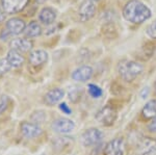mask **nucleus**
Wrapping results in <instances>:
<instances>
[{"mask_svg":"<svg viewBox=\"0 0 156 155\" xmlns=\"http://www.w3.org/2000/svg\"><path fill=\"white\" fill-rule=\"evenodd\" d=\"M123 17L134 24H140L151 17V11L140 0H130L123 9Z\"/></svg>","mask_w":156,"mask_h":155,"instance_id":"1","label":"nucleus"},{"mask_svg":"<svg viewBox=\"0 0 156 155\" xmlns=\"http://www.w3.org/2000/svg\"><path fill=\"white\" fill-rule=\"evenodd\" d=\"M118 73L120 77L125 81H132L140 76L144 71V67L142 64L129 59H123L118 64Z\"/></svg>","mask_w":156,"mask_h":155,"instance_id":"2","label":"nucleus"},{"mask_svg":"<svg viewBox=\"0 0 156 155\" xmlns=\"http://www.w3.org/2000/svg\"><path fill=\"white\" fill-rule=\"evenodd\" d=\"M117 111L112 105H106L102 107L96 114V120L100 124L104 125V126H110V125L114 124L115 121L117 120Z\"/></svg>","mask_w":156,"mask_h":155,"instance_id":"3","label":"nucleus"},{"mask_svg":"<svg viewBox=\"0 0 156 155\" xmlns=\"http://www.w3.org/2000/svg\"><path fill=\"white\" fill-rule=\"evenodd\" d=\"M103 133L98 128H89L81 134V144L84 147H92L101 143Z\"/></svg>","mask_w":156,"mask_h":155,"instance_id":"4","label":"nucleus"},{"mask_svg":"<svg viewBox=\"0 0 156 155\" xmlns=\"http://www.w3.org/2000/svg\"><path fill=\"white\" fill-rule=\"evenodd\" d=\"M96 2L94 0H83L78 9V17L82 22L89 21L96 14Z\"/></svg>","mask_w":156,"mask_h":155,"instance_id":"5","label":"nucleus"},{"mask_svg":"<svg viewBox=\"0 0 156 155\" xmlns=\"http://www.w3.org/2000/svg\"><path fill=\"white\" fill-rule=\"evenodd\" d=\"M156 153V139L152 137H142L136 146L137 155H154Z\"/></svg>","mask_w":156,"mask_h":155,"instance_id":"6","label":"nucleus"},{"mask_svg":"<svg viewBox=\"0 0 156 155\" xmlns=\"http://www.w3.org/2000/svg\"><path fill=\"white\" fill-rule=\"evenodd\" d=\"M125 141L122 137H117L109 141L104 147V155H124L125 154Z\"/></svg>","mask_w":156,"mask_h":155,"instance_id":"7","label":"nucleus"},{"mask_svg":"<svg viewBox=\"0 0 156 155\" xmlns=\"http://www.w3.org/2000/svg\"><path fill=\"white\" fill-rule=\"evenodd\" d=\"M52 130L59 134H67L74 130L75 123L70 119L67 118H58L54 120L51 124Z\"/></svg>","mask_w":156,"mask_h":155,"instance_id":"8","label":"nucleus"},{"mask_svg":"<svg viewBox=\"0 0 156 155\" xmlns=\"http://www.w3.org/2000/svg\"><path fill=\"white\" fill-rule=\"evenodd\" d=\"M28 2L29 0H1L2 7L7 15L22 12L27 6Z\"/></svg>","mask_w":156,"mask_h":155,"instance_id":"9","label":"nucleus"},{"mask_svg":"<svg viewBox=\"0 0 156 155\" xmlns=\"http://www.w3.org/2000/svg\"><path fill=\"white\" fill-rule=\"evenodd\" d=\"M93 74H94V70L92 67L89 65H83L73 71L72 78L73 80L78 82H87L93 77Z\"/></svg>","mask_w":156,"mask_h":155,"instance_id":"10","label":"nucleus"},{"mask_svg":"<svg viewBox=\"0 0 156 155\" xmlns=\"http://www.w3.org/2000/svg\"><path fill=\"white\" fill-rule=\"evenodd\" d=\"M21 133L26 139H34L42 134V128L37 123H30V122H23L20 126Z\"/></svg>","mask_w":156,"mask_h":155,"instance_id":"11","label":"nucleus"},{"mask_svg":"<svg viewBox=\"0 0 156 155\" xmlns=\"http://www.w3.org/2000/svg\"><path fill=\"white\" fill-rule=\"evenodd\" d=\"M5 28L11 32L12 36H18L25 31L26 23L21 18H12L6 22Z\"/></svg>","mask_w":156,"mask_h":155,"instance_id":"12","label":"nucleus"},{"mask_svg":"<svg viewBox=\"0 0 156 155\" xmlns=\"http://www.w3.org/2000/svg\"><path fill=\"white\" fill-rule=\"evenodd\" d=\"M28 61L30 65L34 67L42 66V65L46 64L47 61H48V53L43 49L32 50L29 53Z\"/></svg>","mask_w":156,"mask_h":155,"instance_id":"13","label":"nucleus"},{"mask_svg":"<svg viewBox=\"0 0 156 155\" xmlns=\"http://www.w3.org/2000/svg\"><path fill=\"white\" fill-rule=\"evenodd\" d=\"M11 49L17 50L19 52H28L34 47V43L31 40L26 39V37H18V39H14L9 44Z\"/></svg>","mask_w":156,"mask_h":155,"instance_id":"14","label":"nucleus"},{"mask_svg":"<svg viewBox=\"0 0 156 155\" xmlns=\"http://www.w3.org/2000/svg\"><path fill=\"white\" fill-rule=\"evenodd\" d=\"M65 97V91L62 89L56 87V89H52L45 95V102H46L48 105L52 106L55 104L59 103Z\"/></svg>","mask_w":156,"mask_h":155,"instance_id":"15","label":"nucleus"},{"mask_svg":"<svg viewBox=\"0 0 156 155\" xmlns=\"http://www.w3.org/2000/svg\"><path fill=\"white\" fill-rule=\"evenodd\" d=\"M39 20L45 25H51L56 20V12L51 7H43L39 12Z\"/></svg>","mask_w":156,"mask_h":155,"instance_id":"16","label":"nucleus"},{"mask_svg":"<svg viewBox=\"0 0 156 155\" xmlns=\"http://www.w3.org/2000/svg\"><path fill=\"white\" fill-rule=\"evenodd\" d=\"M5 58L9 62L12 68H19L24 64V56L22 55V53L14 49L9 50Z\"/></svg>","mask_w":156,"mask_h":155,"instance_id":"17","label":"nucleus"},{"mask_svg":"<svg viewBox=\"0 0 156 155\" xmlns=\"http://www.w3.org/2000/svg\"><path fill=\"white\" fill-rule=\"evenodd\" d=\"M142 118L144 120H153L156 118V101L150 100L142 109Z\"/></svg>","mask_w":156,"mask_h":155,"instance_id":"18","label":"nucleus"},{"mask_svg":"<svg viewBox=\"0 0 156 155\" xmlns=\"http://www.w3.org/2000/svg\"><path fill=\"white\" fill-rule=\"evenodd\" d=\"M24 32H25V34H26L27 37H30V39H32V37H40L42 34V27L37 21H31L26 26Z\"/></svg>","mask_w":156,"mask_h":155,"instance_id":"19","label":"nucleus"},{"mask_svg":"<svg viewBox=\"0 0 156 155\" xmlns=\"http://www.w3.org/2000/svg\"><path fill=\"white\" fill-rule=\"evenodd\" d=\"M87 91H89V94L93 97V98H96V99L100 98V97L103 95L102 89L99 86H97V84H93V83L89 84Z\"/></svg>","mask_w":156,"mask_h":155,"instance_id":"20","label":"nucleus"},{"mask_svg":"<svg viewBox=\"0 0 156 155\" xmlns=\"http://www.w3.org/2000/svg\"><path fill=\"white\" fill-rule=\"evenodd\" d=\"M11 69H12V66L9 65V62H7L6 58L0 59V76L7 73Z\"/></svg>","mask_w":156,"mask_h":155,"instance_id":"21","label":"nucleus"},{"mask_svg":"<svg viewBox=\"0 0 156 155\" xmlns=\"http://www.w3.org/2000/svg\"><path fill=\"white\" fill-rule=\"evenodd\" d=\"M146 32H147V34L151 39H156V20H154V22H152V23L147 27Z\"/></svg>","mask_w":156,"mask_h":155,"instance_id":"22","label":"nucleus"},{"mask_svg":"<svg viewBox=\"0 0 156 155\" xmlns=\"http://www.w3.org/2000/svg\"><path fill=\"white\" fill-rule=\"evenodd\" d=\"M9 105V97L7 96H1L0 97V114H2Z\"/></svg>","mask_w":156,"mask_h":155,"instance_id":"23","label":"nucleus"},{"mask_svg":"<svg viewBox=\"0 0 156 155\" xmlns=\"http://www.w3.org/2000/svg\"><path fill=\"white\" fill-rule=\"evenodd\" d=\"M59 109L62 111L64 114H72V109H71V107H70L68 104L66 103V102H62V103H59Z\"/></svg>","mask_w":156,"mask_h":155,"instance_id":"24","label":"nucleus"},{"mask_svg":"<svg viewBox=\"0 0 156 155\" xmlns=\"http://www.w3.org/2000/svg\"><path fill=\"white\" fill-rule=\"evenodd\" d=\"M12 34H11V32H9L7 29H2V31L0 32V40L1 41H6L7 39H9V37H11Z\"/></svg>","mask_w":156,"mask_h":155,"instance_id":"25","label":"nucleus"},{"mask_svg":"<svg viewBox=\"0 0 156 155\" xmlns=\"http://www.w3.org/2000/svg\"><path fill=\"white\" fill-rule=\"evenodd\" d=\"M148 129H149V131L156 133V118L153 119L152 121H151V123L148 125Z\"/></svg>","mask_w":156,"mask_h":155,"instance_id":"26","label":"nucleus"},{"mask_svg":"<svg viewBox=\"0 0 156 155\" xmlns=\"http://www.w3.org/2000/svg\"><path fill=\"white\" fill-rule=\"evenodd\" d=\"M5 18H6V12L3 9V7H2V4H0V23L3 22Z\"/></svg>","mask_w":156,"mask_h":155,"instance_id":"27","label":"nucleus"},{"mask_svg":"<svg viewBox=\"0 0 156 155\" xmlns=\"http://www.w3.org/2000/svg\"><path fill=\"white\" fill-rule=\"evenodd\" d=\"M36 2H37V3H44V2H46L47 0H34Z\"/></svg>","mask_w":156,"mask_h":155,"instance_id":"28","label":"nucleus"},{"mask_svg":"<svg viewBox=\"0 0 156 155\" xmlns=\"http://www.w3.org/2000/svg\"><path fill=\"white\" fill-rule=\"evenodd\" d=\"M155 93H156V82H155Z\"/></svg>","mask_w":156,"mask_h":155,"instance_id":"29","label":"nucleus"},{"mask_svg":"<svg viewBox=\"0 0 156 155\" xmlns=\"http://www.w3.org/2000/svg\"><path fill=\"white\" fill-rule=\"evenodd\" d=\"M94 1H95V2H96V1H99V0H94Z\"/></svg>","mask_w":156,"mask_h":155,"instance_id":"30","label":"nucleus"}]
</instances>
